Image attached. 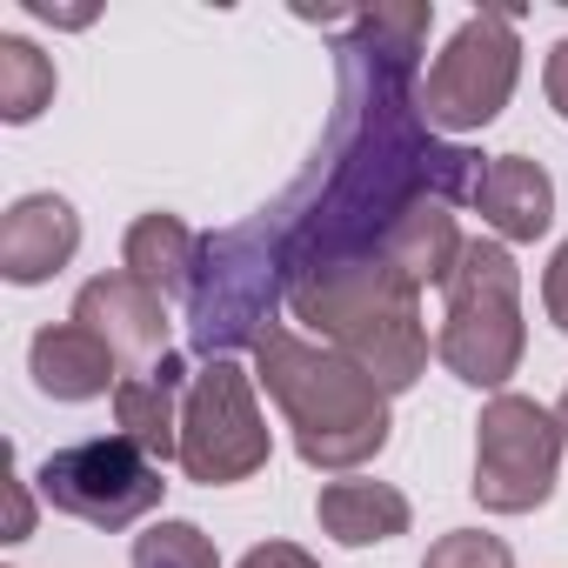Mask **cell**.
I'll return each instance as SVG.
<instances>
[{
  "instance_id": "obj_12",
  "label": "cell",
  "mask_w": 568,
  "mask_h": 568,
  "mask_svg": "<svg viewBox=\"0 0 568 568\" xmlns=\"http://www.w3.org/2000/svg\"><path fill=\"white\" fill-rule=\"evenodd\" d=\"M201 261H207V241H201L181 214H168V207L141 214V221L128 227V241H121V267H128L134 281H148L161 302H174V295L194 302Z\"/></svg>"
},
{
  "instance_id": "obj_23",
  "label": "cell",
  "mask_w": 568,
  "mask_h": 568,
  "mask_svg": "<svg viewBox=\"0 0 568 568\" xmlns=\"http://www.w3.org/2000/svg\"><path fill=\"white\" fill-rule=\"evenodd\" d=\"M555 422H561V428H568V388H561V402H555Z\"/></svg>"
},
{
  "instance_id": "obj_4",
  "label": "cell",
  "mask_w": 568,
  "mask_h": 568,
  "mask_svg": "<svg viewBox=\"0 0 568 568\" xmlns=\"http://www.w3.org/2000/svg\"><path fill=\"white\" fill-rule=\"evenodd\" d=\"M254 375L234 355H207L181 395V475L201 488H234L267 468L274 435L254 402Z\"/></svg>"
},
{
  "instance_id": "obj_15",
  "label": "cell",
  "mask_w": 568,
  "mask_h": 568,
  "mask_svg": "<svg viewBox=\"0 0 568 568\" xmlns=\"http://www.w3.org/2000/svg\"><path fill=\"white\" fill-rule=\"evenodd\" d=\"M462 247H468V241H462V227H455L448 194H428V201H415V207L388 227L382 261H388L402 281H415V288H448Z\"/></svg>"
},
{
  "instance_id": "obj_11",
  "label": "cell",
  "mask_w": 568,
  "mask_h": 568,
  "mask_svg": "<svg viewBox=\"0 0 568 568\" xmlns=\"http://www.w3.org/2000/svg\"><path fill=\"white\" fill-rule=\"evenodd\" d=\"M28 375H34V388L48 402H101V395H114L128 382L121 362H114V348L94 328H81V322L41 328L34 348H28Z\"/></svg>"
},
{
  "instance_id": "obj_21",
  "label": "cell",
  "mask_w": 568,
  "mask_h": 568,
  "mask_svg": "<svg viewBox=\"0 0 568 568\" xmlns=\"http://www.w3.org/2000/svg\"><path fill=\"white\" fill-rule=\"evenodd\" d=\"M541 88H548V108L568 121V41L548 48V61H541Z\"/></svg>"
},
{
  "instance_id": "obj_10",
  "label": "cell",
  "mask_w": 568,
  "mask_h": 568,
  "mask_svg": "<svg viewBox=\"0 0 568 568\" xmlns=\"http://www.w3.org/2000/svg\"><path fill=\"white\" fill-rule=\"evenodd\" d=\"M468 201H475V214L495 227V241H508V247L541 241V234L555 227V181H548V168L528 161V154H495V161H481Z\"/></svg>"
},
{
  "instance_id": "obj_2",
  "label": "cell",
  "mask_w": 568,
  "mask_h": 568,
  "mask_svg": "<svg viewBox=\"0 0 568 568\" xmlns=\"http://www.w3.org/2000/svg\"><path fill=\"white\" fill-rule=\"evenodd\" d=\"M288 315L348 355L382 395H408L428 375V328H422V288L402 281L382 254L302 267L288 281Z\"/></svg>"
},
{
  "instance_id": "obj_18",
  "label": "cell",
  "mask_w": 568,
  "mask_h": 568,
  "mask_svg": "<svg viewBox=\"0 0 568 568\" xmlns=\"http://www.w3.org/2000/svg\"><path fill=\"white\" fill-rule=\"evenodd\" d=\"M422 568H515V548L488 528H448L442 541H428Z\"/></svg>"
},
{
  "instance_id": "obj_3",
  "label": "cell",
  "mask_w": 568,
  "mask_h": 568,
  "mask_svg": "<svg viewBox=\"0 0 568 568\" xmlns=\"http://www.w3.org/2000/svg\"><path fill=\"white\" fill-rule=\"evenodd\" d=\"M528 348V322H521V267L508 254V241H468L448 288H442V328H435V355L455 382L501 395L508 375L521 368Z\"/></svg>"
},
{
  "instance_id": "obj_8",
  "label": "cell",
  "mask_w": 568,
  "mask_h": 568,
  "mask_svg": "<svg viewBox=\"0 0 568 568\" xmlns=\"http://www.w3.org/2000/svg\"><path fill=\"white\" fill-rule=\"evenodd\" d=\"M74 322L94 328V335L114 348V362L134 368V375H154V368L174 355V348H168V302L148 288V281H134L128 267L88 281V288L74 295Z\"/></svg>"
},
{
  "instance_id": "obj_16",
  "label": "cell",
  "mask_w": 568,
  "mask_h": 568,
  "mask_svg": "<svg viewBox=\"0 0 568 568\" xmlns=\"http://www.w3.org/2000/svg\"><path fill=\"white\" fill-rule=\"evenodd\" d=\"M41 108H54V61L21 34H0V121L28 128Z\"/></svg>"
},
{
  "instance_id": "obj_13",
  "label": "cell",
  "mask_w": 568,
  "mask_h": 568,
  "mask_svg": "<svg viewBox=\"0 0 568 568\" xmlns=\"http://www.w3.org/2000/svg\"><path fill=\"white\" fill-rule=\"evenodd\" d=\"M315 521H322V535L342 541V548H375V541L408 535L415 508H408V495H402L395 481H362V475H348V481H322Z\"/></svg>"
},
{
  "instance_id": "obj_19",
  "label": "cell",
  "mask_w": 568,
  "mask_h": 568,
  "mask_svg": "<svg viewBox=\"0 0 568 568\" xmlns=\"http://www.w3.org/2000/svg\"><path fill=\"white\" fill-rule=\"evenodd\" d=\"M541 308H548V322L568 335V241L548 254V267H541Z\"/></svg>"
},
{
  "instance_id": "obj_9",
  "label": "cell",
  "mask_w": 568,
  "mask_h": 568,
  "mask_svg": "<svg viewBox=\"0 0 568 568\" xmlns=\"http://www.w3.org/2000/svg\"><path fill=\"white\" fill-rule=\"evenodd\" d=\"M81 254V214L61 194H21L0 214V274L14 288H41Z\"/></svg>"
},
{
  "instance_id": "obj_7",
  "label": "cell",
  "mask_w": 568,
  "mask_h": 568,
  "mask_svg": "<svg viewBox=\"0 0 568 568\" xmlns=\"http://www.w3.org/2000/svg\"><path fill=\"white\" fill-rule=\"evenodd\" d=\"M41 495L48 508L88 521V528H134L141 515L161 508V462H148L128 435H94L74 448H54L41 462Z\"/></svg>"
},
{
  "instance_id": "obj_5",
  "label": "cell",
  "mask_w": 568,
  "mask_h": 568,
  "mask_svg": "<svg viewBox=\"0 0 568 568\" xmlns=\"http://www.w3.org/2000/svg\"><path fill=\"white\" fill-rule=\"evenodd\" d=\"M521 81V41H515V14L501 8H481L468 14L448 48L428 61V74L415 81V108L435 134H481L508 94Z\"/></svg>"
},
{
  "instance_id": "obj_14",
  "label": "cell",
  "mask_w": 568,
  "mask_h": 568,
  "mask_svg": "<svg viewBox=\"0 0 568 568\" xmlns=\"http://www.w3.org/2000/svg\"><path fill=\"white\" fill-rule=\"evenodd\" d=\"M181 395H187V382H181V362L168 355L154 375H128L121 388H114V428L148 455V462H181Z\"/></svg>"
},
{
  "instance_id": "obj_1",
  "label": "cell",
  "mask_w": 568,
  "mask_h": 568,
  "mask_svg": "<svg viewBox=\"0 0 568 568\" xmlns=\"http://www.w3.org/2000/svg\"><path fill=\"white\" fill-rule=\"evenodd\" d=\"M254 382L267 388V402L281 408V422L295 428V455L322 475H355L368 468L395 422H388V395L328 342H308L295 328L267 322L254 335Z\"/></svg>"
},
{
  "instance_id": "obj_20",
  "label": "cell",
  "mask_w": 568,
  "mask_h": 568,
  "mask_svg": "<svg viewBox=\"0 0 568 568\" xmlns=\"http://www.w3.org/2000/svg\"><path fill=\"white\" fill-rule=\"evenodd\" d=\"M234 568H322L302 541H261V548H247Z\"/></svg>"
},
{
  "instance_id": "obj_17",
  "label": "cell",
  "mask_w": 568,
  "mask_h": 568,
  "mask_svg": "<svg viewBox=\"0 0 568 568\" xmlns=\"http://www.w3.org/2000/svg\"><path fill=\"white\" fill-rule=\"evenodd\" d=\"M128 561L134 568H221L214 541L194 521H181V515H161L154 528H141L134 548H128Z\"/></svg>"
},
{
  "instance_id": "obj_6",
  "label": "cell",
  "mask_w": 568,
  "mask_h": 568,
  "mask_svg": "<svg viewBox=\"0 0 568 568\" xmlns=\"http://www.w3.org/2000/svg\"><path fill=\"white\" fill-rule=\"evenodd\" d=\"M561 448H568V428L555 422V408H541L535 395L501 388L475 415V481H468V495L488 515H535L561 481Z\"/></svg>"
},
{
  "instance_id": "obj_22",
  "label": "cell",
  "mask_w": 568,
  "mask_h": 568,
  "mask_svg": "<svg viewBox=\"0 0 568 568\" xmlns=\"http://www.w3.org/2000/svg\"><path fill=\"white\" fill-rule=\"evenodd\" d=\"M8 501H14V521H8V541H28V535H34V501H28V481H21V475L8 481Z\"/></svg>"
}]
</instances>
